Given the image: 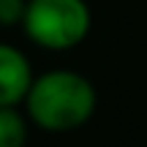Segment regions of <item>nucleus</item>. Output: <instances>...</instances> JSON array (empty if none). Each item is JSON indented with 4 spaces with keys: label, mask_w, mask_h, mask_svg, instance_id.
<instances>
[{
    "label": "nucleus",
    "mask_w": 147,
    "mask_h": 147,
    "mask_svg": "<svg viewBox=\"0 0 147 147\" xmlns=\"http://www.w3.org/2000/svg\"><path fill=\"white\" fill-rule=\"evenodd\" d=\"M27 115L47 131H71L90 120L95 90L76 71H49L27 90Z\"/></svg>",
    "instance_id": "nucleus-1"
},
{
    "label": "nucleus",
    "mask_w": 147,
    "mask_h": 147,
    "mask_svg": "<svg viewBox=\"0 0 147 147\" xmlns=\"http://www.w3.org/2000/svg\"><path fill=\"white\" fill-rule=\"evenodd\" d=\"M27 36L47 49H71L90 30V8L84 0H27Z\"/></svg>",
    "instance_id": "nucleus-2"
},
{
    "label": "nucleus",
    "mask_w": 147,
    "mask_h": 147,
    "mask_svg": "<svg viewBox=\"0 0 147 147\" xmlns=\"http://www.w3.org/2000/svg\"><path fill=\"white\" fill-rule=\"evenodd\" d=\"M30 84L33 74L25 55L8 44H0V106H16L25 101Z\"/></svg>",
    "instance_id": "nucleus-3"
},
{
    "label": "nucleus",
    "mask_w": 147,
    "mask_h": 147,
    "mask_svg": "<svg viewBox=\"0 0 147 147\" xmlns=\"http://www.w3.org/2000/svg\"><path fill=\"white\" fill-rule=\"evenodd\" d=\"M27 128L14 106H0V147H25Z\"/></svg>",
    "instance_id": "nucleus-4"
},
{
    "label": "nucleus",
    "mask_w": 147,
    "mask_h": 147,
    "mask_svg": "<svg viewBox=\"0 0 147 147\" xmlns=\"http://www.w3.org/2000/svg\"><path fill=\"white\" fill-rule=\"evenodd\" d=\"M25 0H0V25H16L25 19Z\"/></svg>",
    "instance_id": "nucleus-5"
}]
</instances>
